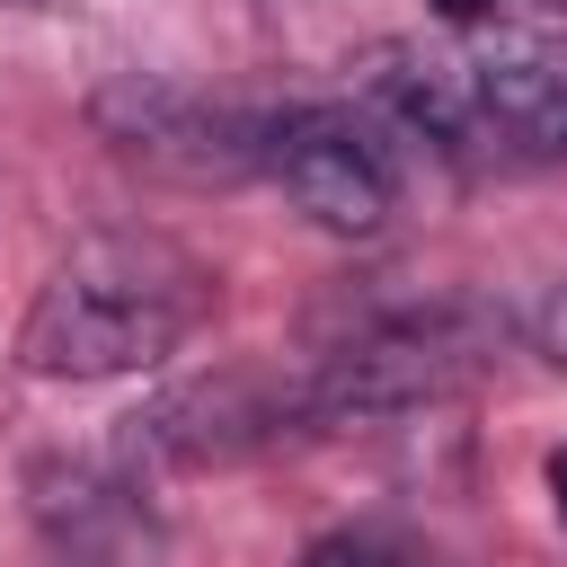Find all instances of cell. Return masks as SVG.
<instances>
[{
  "mask_svg": "<svg viewBox=\"0 0 567 567\" xmlns=\"http://www.w3.org/2000/svg\"><path fill=\"white\" fill-rule=\"evenodd\" d=\"M257 168L337 239H372L399 204V168H390V142L354 115V106H292V115H266V151Z\"/></svg>",
  "mask_w": 567,
  "mask_h": 567,
  "instance_id": "4",
  "label": "cell"
},
{
  "mask_svg": "<svg viewBox=\"0 0 567 567\" xmlns=\"http://www.w3.org/2000/svg\"><path fill=\"white\" fill-rule=\"evenodd\" d=\"M89 115H97V133H106L124 159H142V168H159V177H186V186L239 177V168H257V151H266V124H257V115L204 106V97L159 89V80H106V89L89 97Z\"/></svg>",
  "mask_w": 567,
  "mask_h": 567,
  "instance_id": "7",
  "label": "cell"
},
{
  "mask_svg": "<svg viewBox=\"0 0 567 567\" xmlns=\"http://www.w3.org/2000/svg\"><path fill=\"white\" fill-rule=\"evenodd\" d=\"M301 567H408V549L381 540V532H337V540H319Z\"/></svg>",
  "mask_w": 567,
  "mask_h": 567,
  "instance_id": "8",
  "label": "cell"
},
{
  "mask_svg": "<svg viewBox=\"0 0 567 567\" xmlns=\"http://www.w3.org/2000/svg\"><path fill=\"white\" fill-rule=\"evenodd\" d=\"M27 523L53 549V567H168V532H159L142 478H124L89 452L27 461Z\"/></svg>",
  "mask_w": 567,
  "mask_h": 567,
  "instance_id": "5",
  "label": "cell"
},
{
  "mask_svg": "<svg viewBox=\"0 0 567 567\" xmlns=\"http://www.w3.org/2000/svg\"><path fill=\"white\" fill-rule=\"evenodd\" d=\"M284 434H310L292 372H213V381H186V390H168V399H151L133 416V452H151L168 470L248 461V452H266Z\"/></svg>",
  "mask_w": 567,
  "mask_h": 567,
  "instance_id": "6",
  "label": "cell"
},
{
  "mask_svg": "<svg viewBox=\"0 0 567 567\" xmlns=\"http://www.w3.org/2000/svg\"><path fill=\"white\" fill-rule=\"evenodd\" d=\"M540 346L567 363V284H549V301H540Z\"/></svg>",
  "mask_w": 567,
  "mask_h": 567,
  "instance_id": "9",
  "label": "cell"
},
{
  "mask_svg": "<svg viewBox=\"0 0 567 567\" xmlns=\"http://www.w3.org/2000/svg\"><path fill=\"white\" fill-rule=\"evenodd\" d=\"M549 505H558V523H567V443L549 452Z\"/></svg>",
  "mask_w": 567,
  "mask_h": 567,
  "instance_id": "10",
  "label": "cell"
},
{
  "mask_svg": "<svg viewBox=\"0 0 567 567\" xmlns=\"http://www.w3.org/2000/svg\"><path fill=\"white\" fill-rule=\"evenodd\" d=\"M372 97L434 151L487 168L567 159V44H390L372 53Z\"/></svg>",
  "mask_w": 567,
  "mask_h": 567,
  "instance_id": "2",
  "label": "cell"
},
{
  "mask_svg": "<svg viewBox=\"0 0 567 567\" xmlns=\"http://www.w3.org/2000/svg\"><path fill=\"white\" fill-rule=\"evenodd\" d=\"M434 9H443V18H452V27H470V18H487V9H496V0H434Z\"/></svg>",
  "mask_w": 567,
  "mask_h": 567,
  "instance_id": "11",
  "label": "cell"
},
{
  "mask_svg": "<svg viewBox=\"0 0 567 567\" xmlns=\"http://www.w3.org/2000/svg\"><path fill=\"white\" fill-rule=\"evenodd\" d=\"M213 310V275L159 230H89L35 292L18 363L35 381H115L177 354Z\"/></svg>",
  "mask_w": 567,
  "mask_h": 567,
  "instance_id": "1",
  "label": "cell"
},
{
  "mask_svg": "<svg viewBox=\"0 0 567 567\" xmlns=\"http://www.w3.org/2000/svg\"><path fill=\"white\" fill-rule=\"evenodd\" d=\"M487 363H496V319H478V310H399V319H372V328L337 337L310 372H292L301 381V425L328 434V425L399 416V408L470 390Z\"/></svg>",
  "mask_w": 567,
  "mask_h": 567,
  "instance_id": "3",
  "label": "cell"
}]
</instances>
